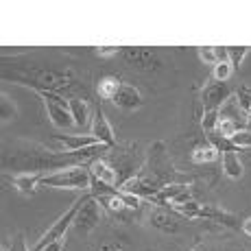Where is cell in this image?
<instances>
[{
  "mask_svg": "<svg viewBox=\"0 0 251 251\" xmlns=\"http://www.w3.org/2000/svg\"><path fill=\"white\" fill-rule=\"evenodd\" d=\"M188 186H190V181H173V183H166V186L162 188L160 192H157L155 197H151V203H155L157 207H171V201L175 199L177 195H181V192L188 190ZM173 210V207H171Z\"/></svg>",
  "mask_w": 251,
  "mask_h": 251,
  "instance_id": "5bb4252c",
  "label": "cell"
},
{
  "mask_svg": "<svg viewBox=\"0 0 251 251\" xmlns=\"http://www.w3.org/2000/svg\"><path fill=\"white\" fill-rule=\"evenodd\" d=\"M42 177H44L42 173H20V175L9 177V179H11V183L16 186L18 192H22V195L31 197L33 192H35V188L40 186Z\"/></svg>",
  "mask_w": 251,
  "mask_h": 251,
  "instance_id": "e0dca14e",
  "label": "cell"
},
{
  "mask_svg": "<svg viewBox=\"0 0 251 251\" xmlns=\"http://www.w3.org/2000/svg\"><path fill=\"white\" fill-rule=\"evenodd\" d=\"M197 55L203 64H210V66H216V55H214V48L212 46H199L197 48Z\"/></svg>",
  "mask_w": 251,
  "mask_h": 251,
  "instance_id": "f546056e",
  "label": "cell"
},
{
  "mask_svg": "<svg viewBox=\"0 0 251 251\" xmlns=\"http://www.w3.org/2000/svg\"><path fill=\"white\" fill-rule=\"evenodd\" d=\"M221 120V109H214V112H205L203 118H201V127H203L205 133L216 131V125Z\"/></svg>",
  "mask_w": 251,
  "mask_h": 251,
  "instance_id": "484cf974",
  "label": "cell"
},
{
  "mask_svg": "<svg viewBox=\"0 0 251 251\" xmlns=\"http://www.w3.org/2000/svg\"><path fill=\"white\" fill-rule=\"evenodd\" d=\"M231 75H234L231 64H229V61H223V64H216L214 66V75H212V76H214L216 81H227Z\"/></svg>",
  "mask_w": 251,
  "mask_h": 251,
  "instance_id": "83f0119b",
  "label": "cell"
},
{
  "mask_svg": "<svg viewBox=\"0 0 251 251\" xmlns=\"http://www.w3.org/2000/svg\"><path fill=\"white\" fill-rule=\"evenodd\" d=\"M4 81L20 83L33 88L37 94L42 92H66L72 88H81L79 81L70 72H55V70H4Z\"/></svg>",
  "mask_w": 251,
  "mask_h": 251,
  "instance_id": "6da1fadb",
  "label": "cell"
},
{
  "mask_svg": "<svg viewBox=\"0 0 251 251\" xmlns=\"http://www.w3.org/2000/svg\"><path fill=\"white\" fill-rule=\"evenodd\" d=\"M219 155L221 153L216 151L214 147L207 144V147H201V149H195V151H192V162L195 164H212V162L219 160Z\"/></svg>",
  "mask_w": 251,
  "mask_h": 251,
  "instance_id": "44dd1931",
  "label": "cell"
},
{
  "mask_svg": "<svg viewBox=\"0 0 251 251\" xmlns=\"http://www.w3.org/2000/svg\"><path fill=\"white\" fill-rule=\"evenodd\" d=\"M90 195H85V197H81V199H76L75 203H72L68 210L64 212V214L59 216V221H57L55 225H52L50 229L46 231L44 236H42L40 240H37V245L33 247V251H42L44 247H48V245H52V243H59V240H64V236H66V231H68L72 227V223H75V219H76V214H79V210H81V205L85 203V199H88Z\"/></svg>",
  "mask_w": 251,
  "mask_h": 251,
  "instance_id": "3957f363",
  "label": "cell"
},
{
  "mask_svg": "<svg viewBox=\"0 0 251 251\" xmlns=\"http://www.w3.org/2000/svg\"><path fill=\"white\" fill-rule=\"evenodd\" d=\"M227 50H229V64L236 72V70H240V66H243L245 57H247V52L251 50V48L249 46H231V48H227Z\"/></svg>",
  "mask_w": 251,
  "mask_h": 251,
  "instance_id": "cb8c5ba5",
  "label": "cell"
},
{
  "mask_svg": "<svg viewBox=\"0 0 251 251\" xmlns=\"http://www.w3.org/2000/svg\"><path fill=\"white\" fill-rule=\"evenodd\" d=\"M99 251H100V249H99Z\"/></svg>",
  "mask_w": 251,
  "mask_h": 251,
  "instance_id": "ab89813d",
  "label": "cell"
},
{
  "mask_svg": "<svg viewBox=\"0 0 251 251\" xmlns=\"http://www.w3.org/2000/svg\"><path fill=\"white\" fill-rule=\"evenodd\" d=\"M142 94L138 92L136 85H129V83H120L118 92L114 96V105L120 107L123 112H136V109L142 107Z\"/></svg>",
  "mask_w": 251,
  "mask_h": 251,
  "instance_id": "8fae6325",
  "label": "cell"
},
{
  "mask_svg": "<svg viewBox=\"0 0 251 251\" xmlns=\"http://www.w3.org/2000/svg\"><path fill=\"white\" fill-rule=\"evenodd\" d=\"M199 219L214 221V223L223 225V227H227V229H243V221L238 219V214L223 210V207H219V205H201Z\"/></svg>",
  "mask_w": 251,
  "mask_h": 251,
  "instance_id": "ba28073f",
  "label": "cell"
},
{
  "mask_svg": "<svg viewBox=\"0 0 251 251\" xmlns=\"http://www.w3.org/2000/svg\"><path fill=\"white\" fill-rule=\"evenodd\" d=\"M214 55H216V64L229 61V50H227L225 46H216V48H214Z\"/></svg>",
  "mask_w": 251,
  "mask_h": 251,
  "instance_id": "d6a6232c",
  "label": "cell"
},
{
  "mask_svg": "<svg viewBox=\"0 0 251 251\" xmlns=\"http://www.w3.org/2000/svg\"><path fill=\"white\" fill-rule=\"evenodd\" d=\"M42 251H64V240H59V243H52V245H48V247H44Z\"/></svg>",
  "mask_w": 251,
  "mask_h": 251,
  "instance_id": "e575fe53",
  "label": "cell"
},
{
  "mask_svg": "<svg viewBox=\"0 0 251 251\" xmlns=\"http://www.w3.org/2000/svg\"><path fill=\"white\" fill-rule=\"evenodd\" d=\"M92 136L99 140L100 144L114 149L116 147V136H114V127L107 118H105V112L100 105L94 107V120H92Z\"/></svg>",
  "mask_w": 251,
  "mask_h": 251,
  "instance_id": "9c48e42d",
  "label": "cell"
},
{
  "mask_svg": "<svg viewBox=\"0 0 251 251\" xmlns=\"http://www.w3.org/2000/svg\"><path fill=\"white\" fill-rule=\"evenodd\" d=\"M57 142L64 147V151H79V149H85V147H94V144H100L92 133H55L52 136Z\"/></svg>",
  "mask_w": 251,
  "mask_h": 251,
  "instance_id": "4fadbf2b",
  "label": "cell"
},
{
  "mask_svg": "<svg viewBox=\"0 0 251 251\" xmlns=\"http://www.w3.org/2000/svg\"><path fill=\"white\" fill-rule=\"evenodd\" d=\"M127 64L136 66L140 70H155L160 68V59L151 48H127Z\"/></svg>",
  "mask_w": 251,
  "mask_h": 251,
  "instance_id": "7c38bea8",
  "label": "cell"
},
{
  "mask_svg": "<svg viewBox=\"0 0 251 251\" xmlns=\"http://www.w3.org/2000/svg\"><path fill=\"white\" fill-rule=\"evenodd\" d=\"M68 109L72 114V118H75L76 127L79 129H85L90 125V103L85 99H81V96H72L68 100Z\"/></svg>",
  "mask_w": 251,
  "mask_h": 251,
  "instance_id": "2e32d148",
  "label": "cell"
},
{
  "mask_svg": "<svg viewBox=\"0 0 251 251\" xmlns=\"http://www.w3.org/2000/svg\"><path fill=\"white\" fill-rule=\"evenodd\" d=\"M243 231H245V234H247L249 238H251V216H249L247 221H243Z\"/></svg>",
  "mask_w": 251,
  "mask_h": 251,
  "instance_id": "d590c367",
  "label": "cell"
},
{
  "mask_svg": "<svg viewBox=\"0 0 251 251\" xmlns=\"http://www.w3.org/2000/svg\"><path fill=\"white\" fill-rule=\"evenodd\" d=\"M238 129H243L238 123H236L234 118H229V116H221V120H219V125H216V133H221V136H225V138H229L234 136Z\"/></svg>",
  "mask_w": 251,
  "mask_h": 251,
  "instance_id": "603a6c76",
  "label": "cell"
},
{
  "mask_svg": "<svg viewBox=\"0 0 251 251\" xmlns=\"http://www.w3.org/2000/svg\"><path fill=\"white\" fill-rule=\"evenodd\" d=\"M229 94L231 90L225 81H216V79L207 81L203 90H201V109H203V114L221 109L229 100Z\"/></svg>",
  "mask_w": 251,
  "mask_h": 251,
  "instance_id": "5b68a950",
  "label": "cell"
},
{
  "mask_svg": "<svg viewBox=\"0 0 251 251\" xmlns=\"http://www.w3.org/2000/svg\"><path fill=\"white\" fill-rule=\"evenodd\" d=\"M236 100H238V107L243 109V114L247 116L251 112V90L247 85H240V88L236 90Z\"/></svg>",
  "mask_w": 251,
  "mask_h": 251,
  "instance_id": "d4e9b609",
  "label": "cell"
},
{
  "mask_svg": "<svg viewBox=\"0 0 251 251\" xmlns=\"http://www.w3.org/2000/svg\"><path fill=\"white\" fill-rule=\"evenodd\" d=\"M192 251H210V249H205V247H195Z\"/></svg>",
  "mask_w": 251,
  "mask_h": 251,
  "instance_id": "74e56055",
  "label": "cell"
},
{
  "mask_svg": "<svg viewBox=\"0 0 251 251\" xmlns=\"http://www.w3.org/2000/svg\"><path fill=\"white\" fill-rule=\"evenodd\" d=\"M245 129H249V131H251V112L247 114V125H245Z\"/></svg>",
  "mask_w": 251,
  "mask_h": 251,
  "instance_id": "8d00e7d4",
  "label": "cell"
},
{
  "mask_svg": "<svg viewBox=\"0 0 251 251\" xmlns=\"http://www.w3.org/2000/svg\"><path fill=\"white\" fill-rule=\"evenodd\" d=\"M16 116H18V107L13 103V99L2 94L0 96V118H2V123H11Z\"/></svg>",
  "mask_w": 251,
  "mask_h": 251,
  "instance_id": "7402d4cb",
  "label": "cell"
},
{
  "mask_svg": "<svg viewBox=\"0 0 251 251\" xmlns=\"http://www.w3.org/2000/svg\"><path fill=\"white\" fill-rule=\"evenodd\" d=\"M37 96L44 99L48 118H50V123L55 125V127H59V129H75L76 127L75 118H72V114L68 109V100L70 99L57 96L55 92H42V94H37Z\"/></svg>",
  "mask_w": 251,
  "mask_h": 251,
  "instance_id": "277c9868",
  "label": "cell"
},
{
  "mask_svg": "<svg viewBox=\"0 0 251 251\" xmlns=\"http://www.w3.org/2000/svg\"><path fill=\"white\" fill-rule=\"evenodd\" d=\"M9 251H28L26 249V240H24L22 234H16L11 240V245H9Z\"/></svg>",
  "mask_w": 251,
  "mask_h": 251,
  "instance_id": "4dcf8cb0",
  "label": "cell"
},
{
  "mask_svg": "<svg viewBox=\"0 0 251 251\" xmlns=\"http://www.w3.org/2000/svg\"><path fill=\"white\" fill-rule=\"evenodd\" d=\"M100 210H103L100 203L90 195L88 199H85V203L81 205V210H79V214H76L75 223H72V227H75L76 234H79V236H88L90 231L100 223Z\"/></svg>",
  "mask_w": 251,
  "mask_h": 251,
  "instance_id": "8992f818",
  "label": "cell"
},
{
  "mask_svg": "<svg viewBox=\"0 0 251 251\" xmlns=\"http://www.w3.org/2000/svg\"><path fill=\"white\" fill-rule=\"evenodd\" d=\"M162 188L164 186H160V181L157 179H149V177H142L138 173V175H133L131 179L120 183L118 190L129 192V195H136V197H140V199H151V197H155Z\"/></svg>",
  "mask_w": 251,
  "mask_h": 251,
  "instance_id": "52a82bcc",
  "label": "cell"
},
{
  "mask_svg": "<svg viewBox=\"0 0 251 251\" xmlns=\"http://www.w3.org/2000/svg\"><path fill=\"white\" fill-rule=\"evenodd\" d=\"M100 251H125V247L123 245H118V243H112V245H103Z\"/></svg>",
  "mask_w": 251,
  "mask_h": 251,
  "instance_id": "836d02e7",
  "label": "cell"
},
{
  "mask_svg": "<svg viewBox=\"0 0 251 251\" xmlns=\"http://www.w3.org/2000/svg\"><path fill=\"white\" fill-rule=\"evenodd\" d=\"M88 168L94 179H100L103 183H107V186L118 188V173H116V168L112 166V162H105L103 157H99V160H94Z\"/></svg>",
  "mask_w": 251,
  "mask_h": 251,
  "instance_id": "9a60e30c",
  "label": "cell"
},
{
  "mask_svg": "<svg viewBox=\"0 0 251 251\" xmlns=\"http://www.w3.org/2000/svg\"><path fill=\"white\" fill-rule=\"evenodd\" d=\"M120 83H123V81H120L118 76H103V79L99 81V85H96V92H99L100 99L114 100V96H116V92H118Z\"/></svg>",
  "mask_w": 251,
  "mask_h": 251,
  "instance_id": "ffe728a7",
  "label": "cell"
},
{
  "mask_svg": "<svg viewBox=\"0 0 251 251\" xmlns=\"http://www.w3.org/2000/svg\"><path fill=\"white\" fill-rule=\"evenodd\" d=\"M118 197H120V201H123V203L127 205L131 212H138L140 205H142V199H140V197H136V195H129V192H123V190H120Z\"/></svg>",
  "mask_w": 251,
  "mask_h": 251,
  "instance_id": "f1b7e54d",
  "label": "cell"
},
{
  "mask_svg": "<svg viewBox=\"0 0 251 251\" xmlns=\"http://www.w3.org/2000/svg\"><path fill=\"white\" fill-rule=\"evenodd\" d=\"M231 142H234L240 151L251 149V131H249V129H238V131L231 136Z\"/></svg>",
  "mask_w": 251,
  "mask_h": 251,
  "instance_id": "4316f807",
  "label": "cell"
},
{
  "mask_svg": "<svg viewBox=\"0 0 251 251\" xmlns=\"http://www.w3.org/2000/svg\"><path fill=\"white\" fill-rule=\"evenodd\" d=\"M151 225L164 234H177L181 229V216L171 207H157L151 214Z\"/></svg>",
  "mask_w": 251,
  "mask_h": 251,
  "instance_id": "30bf717a",
  "label": "cell"
},
{
  "mask_svg": "<svg viewBox=\"0 0 251 251\" xmlns=\"http://www.w3.org/2000/svg\"><path fill=\"white\" fill-rule=\"evenodd\" d=\"M40 186L64 188V190H90L92 173H90V168H85V166H70V168H64V171L44 175Z\"/></svg>",
  "mask_w": 251,
  "mask_h": 251,
  "instance_id": "7a4b0ae2",
  "label": "cell"
},
{
  "mask_svg": "<svg viewBox=\"0 0 251 251\" xmlns=\"http://www.w3.org/2000/svg\"><path fill=\"white\" fill-rule=\"evenodd\" d=\"M223 173L229 179H240L243 177L245 168H243L238 153H223Z\"/></svg>",
  "mask_w": 251,
  "mask_h": 251,
  "instance_id": "ac0fdd59",
  "label": "cell"
},
{
  "mask_svg": "<svg viewBox=\"0 0 251 251\" xmlns=\"http://www.w3.org/2000/svg\"><path fill=\"white\" fill-rule=\"evenodd\" d=\"M205 136H207V144H210V147H214L219 153H238L240 151V149L236 147L229 138L221 136V133H216V131L205 133Z\"/></svg>",
  "mask_w": 251,
  "mask_h": 251,
  "instance_id": "d6986e66",
  "label": "cell"
},
{
  "mask_svg": "<svg viewBox=\"0 0 251 251\" xmlns=\"http://www.w3.org/2000/svg\"><path fill=\"white\" fill-rule=\"evenodd\" d=\"M94 50H96V55H100V57H114L116 52L120 50V46H96Z\"/></svg>",
  "mask_w": 251,
  "mask_h": 251,
  "instance_id": "1f68e13d",
  "label": "cell"
},
{
  "mask_svg": "<svg viewBox=\"0 0 251 251\" xmlns=\"http://www.w3.org/2000/svg\"><path fill=\"white\" fill-rule=\"evenodd\" d=\"M2 251H9V249H7V247H2Z\"/></svg>",
  "mask_w": 251,
  "mask_h": 251,
  "instance_id": "f35d334b",
  "label": "cell"
}]
</instances>
